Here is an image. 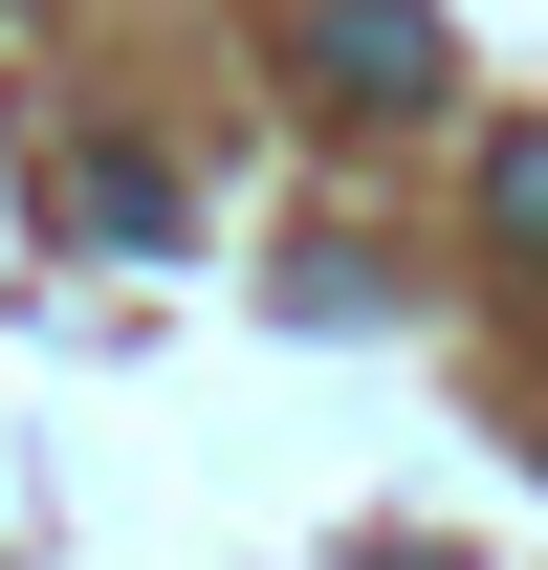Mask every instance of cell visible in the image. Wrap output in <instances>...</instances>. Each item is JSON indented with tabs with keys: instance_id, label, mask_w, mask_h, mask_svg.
Returning <instances> with one entry per match:
<instances>
[{
	"instance_id": "7a4b0ae2",
	"label": "cell",
	"mask_w": 548,
	"mask_h": 570,
	"mask_svg": "<svg viewBox=\"0 0 548 570\" xmlns=\"http://www.w3.org/2000/svg\"><path fill=\"white\" fill-rule=\"evenodd\" d=\"M88 242H176V176L154 154H88Z\"/></svg>"
},
{
	"instance_id": "3957f363",
	"label": "cell",
	"mask_w": 548,
	"mask_h": 570,
	"mask_svg": "<svg viewBox=\"0 0 548 570\" xmlns=\"http://www.w3.org/2000/svg\"><path fill=\"white\" fill-rule=\"evenodd\" d=\"M482 219H505V264H548V132H505V154H482Z\"/></svg>"
},
{
	"instance_id": "6da1fadb",
	"label": "cell",
	"mask_w": 548,
	"mask_h": 570,
	"mask_svg": "<svg viewBox=\"0 0 548 570\" xmlns=\"http://www.w3.org/2000/svg\"><path fill=\"white\" fill-rule=\"evenodd\" d=\"M285 67L330 110H439V0H285Z\"/></svg>"
}]
</instances>
